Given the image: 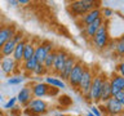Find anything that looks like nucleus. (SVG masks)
<instances>
[{
  "label": "nucleus",
  "mask_w": 124,
  "mask_h": 116,
  "mask_svg": "<svg viewBox=\"0 0 124 116\" xmlns=\"http://www.w3.org/2000/svg\"><path fill=\"white\" fill-rule=\"evenodd\" d=\"M17 67V62H16L12 57H4L1 59V70L7 75H12L16 71Z\"/></svg>",
  "instance_id": "13"
},
{
  "label": "nucleus",
  "mask_w": 124,
  "mask_h": 116,
  "mask_svg": "<svg viewBox=\"0 0 124 116\" xmlns=\"http://www.w3.org/2000/svg\"><path fill=\"white\" fill-rule=\"evenodd\" d=\"M105 75H97L93 77V81H92V85H91V89H89L88 94L85 95L87 99L89 102H100V95H101V89H102V84L105 81Z\"/></svg>",
  "instance_id": "1"
},
{
  "label": "nucleus",
  "mask_w": 124,
  "mask_h": 116,
  "mask_svg": "<svg viewBox=\"0 0 124 116\" xmlns=\"http://www.w3.org/2000/svg\"><path fill=\"white\" fill-rule=\"evenodd\" d=\"M115 49H116V53L120 54V56L124 54V35L118 40V43H116V45H115Z\"/></svg>",
  "instance_id": "25"
},
{
  "label": "nucleus",
  "mask_w": 124,
  "mask_h": 116,
  "mask_svg": "<svg viewBox=\"0 0 124 116\" xmlns=\"http://www.w3.org/2000/svg\"><path fill=\"white\" fill-rule=\"evenodd\" d=\"M122 62L124 63V54H123V57H122Z\"/></svg>",
  "instance_id": "39"
},
{
  "label": "nucleus",
  "mask_w": 124,
  "mask_h": 116,
  "mask_svg": "<svg viewBox=\"0 0 124 116\" xmlns=\"http://www.w3.org/2000/svg\"><path fill=\"white\" fill-rule=\"evenodd\" d=\"M92 43L94 44L97 49H105L107 46L108 43V31H107V23L103 22L102 26L98 29V31L96 32V35L92 37Z\"/></svg>",
  "instance_id": "3"
},
{
  "label": "nucleus",
  "mask_w": 124,
  "mask_h": 116,
  "mask_svg": "<svg viewBox=\"0 0 124 116\" xmlns=\"http://www.w3.org/2000/svg\"><path fill=\"white\" fill-rule=\"evenodd\" d=\"M76 63V58L74 56H67V59H66L65 67L62 70V72L60 73V77H62V80H69V76L72 71V67Z\"/></svg>",
  "instance_id": "14"
},
{
  "label": "nucleus",
  "mask_w": 124,
  "mask_h": 116,
  "mask_svg": "<svg viewBox=\"0 0 124 116\" xmlns=\"http://www.w3.org/2000/svg\"><path fill=\"white\" fill-rule=\"evenodd\" d=\"M103 22H105L103 18L101 17V18L97 19V21H94V22H92V23H89V25L85 26V27H84V32H85V36H87V39H91V40H92V37L96 35V32L98 31L100 27L102 26Z\"/></svg>",
  "instance_id": "10"
},
{
  "label": "nucleus",
  "mask_w": 124,
  "mask_h": 116,
  "mask_svg": "<svg viewBox=\"0 0 124 116\" xmlns=\"http://www.w3.org/2000/svg\"><path fill=\"white\" fill-rule=\"evenodd\" d=\"M103 108H105V114L108 115H122L124 112V107L118 102V99L115 97H111L108 101L103 103Z\"/></svg>",
  "instance_id": "6"
},
{
  "label": "nucleus",
  "mask_w": 124,
  "mask_h": 116,
  "mask_svg": "<svg viewBox=\"0 0 124 116\" xmlns=\"http://www.w3.org/2000/svg\"><path fill=\"white\" fill-rule=\"evenodd\" d=\"M108 116H120V115H108Z\"/></svg>",
  "instance_id": "40"
},
{
  "label": "nucleus",
  "mask_w": 124,
  "mask_h": 116,
  "mask_svg": "<svg viewBox=\"0 0 124 116\" xmlns=\"http://www.w3.org/2000/svg\"><path fill=\"white\" fill-rule=\"evenodd\" d=\"M112 14H114V10L110 9V8H103V9H101V15H102V18H110Z\"/></svg>",
  "instance_id": "27"
},
{
  "label": "nucleus",
  "mask_w": 124,
  "mask_h": 116,
  "mask_svg": "<svg viewBox=\"0 0 124 116\" xmlns=\"http://www.w3.org/2000/svg\"><path fill=\"white\" fill-rule=\"evenodd\" d=\"M54 58H56V50H52L50 53L46 54L44 62H43V66L46 68V71L53 68V63H54Z\"/></svg>",
  "instance_id": "22"
},
{
  "label": "nucleus",
  "mask_w": 124,
  "mask_h": 116,
  "mask_svg": "<svg viewBox=\"0 0 124 116\" xmlns=\"http://www.w3.org/2000/svg\"><path fill=\"white\" fill-rule=\"evenodd\" d=\"M123 92H124V88H123Z\"/></svg>",
  "instance_id": "42"
},
{
  "label": "nucleus",
  "mask_w": 124,
  "mask_h": 116,
  "mask_svg": "<svg viewBox=\"0 0 124 116\" xmlns=\"http://www.w3.org/2000/svg\"><path fill=\"white\" fill-rule=\"evenodd\" d=\"M46 54H48V52L45 50V48L43 46V44H40L39 46H36V48H35V52H34V58L36 59L38 63L43 65V62H44L45 57H46Z\"/></svg>",
  "instance_id": "21"
},
{
  "label": "nucleus",
  "mask_w": 124,
  "mask_h": 116,
  "mask_svg": "<svg viewBox=\"0 0 124 116\" xmlns=\"http://www.w3.org/2000/svg\"><path fill=\"white\" fill-rule=\"evenodd\" d=\"M16 102H17V97H14V98H10L5 104H4V108H7V110H12V108H14Z\"/></svg>",
  "instance_id": "29"
},
{
  "label": "nucleus",
  "mask_w": 124,
  "mask_h": 116,
  "mask_svg": "<svg viewBox=\"0 0 124 116\" xmlns=\"http://www.w3.org/2000/svg\"><path fill=\"white\" fill-rule=\"evenodd\" d=\"M23 81V76H13L10 79H8V84L16 85V84H21Z\"/></svg>",
  "instance_id": "28"
},
{
  "label": "nucleus",
  "mask_w": 124,
  "mask_h": 116,
  "mask_svg": "<svg viewBox=\"0 0 124 116\" xmlns=\"http://www.w3.org/2000/svg\"><path fill=\"white\" fill-rule=\"evenodd\" d=\"M36 65H38V62H36V59L32 57L31 59L23 62V70H25V71H27V72H34V70H35V67H36Z\"/></svg>",
  "instance_id": "24"
},
{
  "label": "nucleus",
  "mask_w": 124,
  "mask_h": 116,
  "mask_svg": "<svg viewBox=\"0 0 124 116\" xmlns=\"http://www.w3.org/2000/svg\"><path fill=\"white\" fill-rule=\"evenodd\" d=\"M91 114H93L94 116H101V115H102V114H101V111L98 110V107L94 106V104L91 106Z\"/></svg>",
  "instance_id": "32"
},
{
  "label": "nucleus",
  "mask_w": 124,
  "mask_h": 116,
  "mask_svg": "<svg viewBox=\"0 0 124 116\" xmlns=\"http://www.w3.org/2000/svg\"><path fill=\"white\" fill-rule=\"evenodd\" d=\"M101 17H102V15H101V9H100V8H94L93 10L88 12V13L81 18V23H84V27H85L87 25L97 21V19L101 18Z\"/></svg>",
  "instance_id": "16"
},
{
  "label": "nucleus",
  "mask_w": 124,
  "mask_h": 116,
  "mask_svg": "<svg viewBox=\"0 0 124 116\" xmlns=\"http://www.w3.org/2000/svg\"><path fill=\"white\" fill-rule=\"evenodd\" d=\"M84 68H85V66L81 63L80 61H76V63L72 67V71L69 76V83H70V85H72V88L79 87V83H80L81 76H83Z\"/></svg>",
  "instance_id": "5"
},
{
  "label": "nucleus",
  "mask_w": 124,
  "mask_h": 116,
  "mask_svg": "<svg viewBox=\"0 0 124 116\" xmlns=\"http://www.w3.org/2000/svg\"><path fill=\"white\" fill-rule=\"evenodd\" d=\"M112 97L111 94V88H110V80L107 79H105L103 81V84H102V89H101V95H100V102H102L105 103L106 101H108Z\"/></svg>",
  "instance_id": "17"
},
{
  "label": "nucleus",
  "mask_w": 124,
  "mask_h": 116,
  "mask_svg": "<svg viewBox=\"0 0 124 116\" xmlns=\"http://www.w3.org/2000/svg\"><path fill=\"white\" fill-rule=\"evenodd\" d=\"M67 56L69 54L65 52V50H56V58H54V63H53V71L57 72L58 75L62 72V70L65 67V63H66V59H67Z\"/></svg>",
  "instance_id": "8"
},
{
  "label": "nucleus",
  "mask_w": 124,
  "mask_h": 116,
  "mask_svg": "<svg viewBox=\"0 0 124 116\" xmlns=\"http://www.w3.org/2000/svg\"><path fill=\"white\" fill-rule=\"evenodd\" d=\"M13 40H14L16 44L21 43L23 40V34L21 32V31H16V34H14V36H13Z\"/></svg>",
  "instance_id": "30"
},
{
  "label": "nucleus",
  "mask_w": 124,
  "mask_h": 116,
  "mask_svg": "<svg viewBox=\"0 0 124 116\" xmlns=\"http://www.w3.org/2000/svg\"><path fill=\"white\" fill-rule=\"evenodd\" d=\"M110 88H111V94L114 97L116 93H119L120 90H123L124 88V77L118 75H114L110 80Z\"/></svg>",
  "instance_id": "11"
},
{
  "label": "nucleus",
  "mask_w": 124,
  "mask_h": 116,
  "mask_svg": "<svg viewBox=\"0 0 124 116\" xmlns=\"http://www.w3.org/2000/svg\"><path fill=\"white\" fill-rule=\"evenodd\" d=\"M25 44H26V41L25 40H22L21 43H18V44H16V48H14V52L13 54H12V58L17 62H21L23 61V49H25Z\"/></svg>",
  "instance_id": "18"
},
{
  "label": "nucleus",
  "mask_w": 124,
  "mask_h": 116,
  "mask_svg": "<svg viewBox=\"0 0 124 116\" xmlns=\"http://www.w3.org/2000/svg\"><path fill=\"white\" fill-rule=\"evenodd\" d=\"M0 99H1V93H0Z\"/></svg>",
  "instance_id": "41"
},
{
  "label": "nucleus",
  "mask_w": 124,
  "mask_h": 116,
  "mask_svg": "<svg viewBox=\"0 0 124 116\" xmlns=\"http://www.w3.org/2000/svg\"><path fill=\"white\" fill-rule=\"evenodd\" d=\"M14 34H16V26L14 25L4 26L3 31L0 32V49H1V46L5 44L7 41H9L10 39H13Z\"/></svg>",
  "instance_id": "9"
},
{
  "label": "nucleus",
  "mask_w": 124,
  "mask_h": 116,
  "mask_svg": "<svg viewBox=\"0 0 124 116\" xmlns=\"http://www.w3.org/2000/svg\"><path fill=\"white\" fill-rule=\"evenodd\" d=\"M3 29H4V25H3V23H0V32L3 31Z\"/></svg>",
  "instance_id": "36"
},
{
  "label": "nucleus",
  "mask_w": 124,
  "mask_h": 116,
  "mask_svg": "<svg viewBox=\"0 0 124 116\" xmlns=\"http://www.w3.org/2000/svg\"><path fill=\"white\" fill-rule=\"evenodd\" d=\"M93 77H94V73L92 72L91 68L85 67L84 68V72H83V76L80 79V83H79V90L83 95H87L89 89H91V85H92V81H93Z\"/></svg>",
  "instance_id": "4"
},
{
  "label": "nucleus",
  "mask_w": 124,
  "mask_h": 116,
  "mask_svg": "<svg viewBox=\"0 0 124 116\" xmlns=\"http://www.w3.org/2000/svg\"><path fill=\"white\" fill-rule=\"evenodd\" d=\"M29 3H30V0H18V4H23V5L29 4Z\"/></svg>",
  "instance_id": "34"
},
{
  "label": "nucleus",
  "mask_w": 124,
  "mask_h": 116,
  "mask_svg": "<svg viewBox=\"0 0 124 116\" xmlns=\"http://www.w3.org/2000/svg\"><path fill=\"white\" fill-rule=\"evenodd\" d=\"M9 5H12V7H17V5H18V1H14V0H12V1H9Z\"/></svg>",
  "instance_id": "35"
},
{
  "label": "nucleus",
  "mask_w": 124,
  "mask_h": 116,
  "mask_svg": "<svg viewBox=\"0 0 124 116\" xmlns=\"http://www.w3.org/2000/svg\"><path fill=\"white\" fill-rule=\"evenodd\" d=\"M14 48H16V43H14L13 39H10L9 41H7L5 44L1 46V49H0V53H1L3 58L4 57H10L14 52Z\"/></svg>",
  "instance_id": "20"
},
{
  "label": "nucleus",
  "mask_w": 124,
  "mask_h": 116,
  "mask_svg": "<svg viewBox=\"0 0 124 116\" xmlns=\"http://www.w3.org/2000/svg\"><path fill=\"white\" fill-rule=\"evenodd\" d=\"M26 107H27V111L31 112L34 116H38V115H41L46 112V103H45V101H43L40 98L31 99L27 103Z\"/></svg>",
  "instance_id": "7"
},
{
  "label": "nucleus",
  "mask_w": 124,
  "mask_h": 116,
  "mask_svg": "<svg viewBox=\"0 0 124 116\" xmlns=\"http://www.w3.org/2000/svg\"><path fill=\"white\" fill-rule=\"evenodd\" d=\"M45 84H48L49 87L52 88H57V89H65L66 84L62 79H58V77L54 76H46L45 77Z\"/></svg>",
  "instance_id": "19"
},
{
  "label": "nucleus",
  "mask_w": 124,
  "mask_h": 116,
  "mask_svg": "<svg viewBox=\"0 0 124 116\" xmlns=\"http://www.w3.org/2000/svg\"><path fill=\"white\" fill-rule=\"evenodd\" d=\"M70 8L75 15H83L84 17L88 12L93 10L94 8H98V5L96 1H92V0H78V1H72L70 4Z\"/></svg>",
  "instance_id": "2"
},
{
  "label": "nucleus",
  "mask_w": 124,
  "mask_h": 116,
  "mask_svg": "<svg viewBox=\"0 0 124 116\" xmlns=\"http://www.w3.org/2000/svg\"><path fill=\"white\" fill-rule=\"evenodd\" d=\"M31 90H32V95L38 97V98H41V97H45L49 94L50 87L45 83H36V84H34Z\"/></svg>",
  "instance_id": "12"
},
{
  "label": "nucleus",
  "mask_w": 124,
  "mask_h": 116,
  "mask_svg": "<svg viewBox=\"0 0 124 116\" xmlns=\"http://www.w3.org/2000/svg\"><path fill=\"white\" fill-rule=\"evenodd\" d=\"M56 116H66V115H63V114H57Z\"/></svg>",
  "instance_id": "38"
},
{
  "label": "nucleus",
  "mask_w": 124,
  "mask_h": 116,
  "mask_svg": "<svg viewBox=\"0 0 124 116\" xmlns=\"http://www.w3.org/2000/svg\"><path fill=\"white\" fill-rule=\"evenodd\" d=\"M34 52H35V46L31 43H26L25 49H23V62L31 59L34 57Z\"/></svg>",
  "instance_id": "23"
},
{
  "label": "nucleus",
  "mask_w": 124,
  "mask_h": 116,
  "mask_svg": "<svg viewBox=\"0 0 124 116\" xmlns=\"http://www.w3.org/2000/svg\"><path fill=\"white\" fill-rule=\"evenodd\" d=\"M46 72H48V71H46V68L43 65H40V63H38L36 67H35V70H34V73H35V75H38V76L45 75Z\"/></svg>",
  "instance_id": "26"
},
{
  "label": "nucleus",
  "mask_w": 124,
  "mask_h": 116,
  "mask_svg": "<svg viewBox=\"0 0 124 116\" xmlns=\"http://www.w3.org/2000/svg\"><path fill=\"white\" fill-rule=\"evenodd\" d=\"M87 116H94V115H93V114H91V112H88V114H87Z\"/></svg>",
  "instance_id": "37"
},
{
  "label": "nucleus",
  "mask_w": 124,
  "mask_h": 116,
  "mask_svg": "<svg viewBox=\"0 0 124 116\" xmlns=\"http://www.w3.org/2000/svg\"><path fill=\"white\" fill-rule=\"evenodd\" d=\"M114 97H115L116 99H118V102H119V103L124 107V92H123V90H120L119 93H116V94H115Z\"/></svg>",
  "instance_id": "31"
},
{
  "label": "nucleus",
  "mask_w": 124,
  "mask_h": 116,
  "mask_svg": "<svg viewBox=\"0 0 124 116\" xmlns=\"http://www.w3.org/2000/svg\"><path fill=\"white\" fill-rule=\"evenodd\" d=\"M32 99V90H31L30 87H23L21 90H19L18 95H17V101L23 106H27V103Z\"/></svg>",
  "instance_id": "15"
},
{
  "label": "nucleus",
  "mask_w": 124,
  "mask_h": 116,
  "mask_svg": "<svg viewBox=\"0 0 124 116\" xmlns=\"http://www.w3.org/2000/svg\"><path fill=\"white\" fill-rule=\"evenodd\" d=\"M118 71H119V75L124 77V63L123 62H120V63L118 65Z\"/></svg>",
  "instance_id": "33"
}]
</instances>
